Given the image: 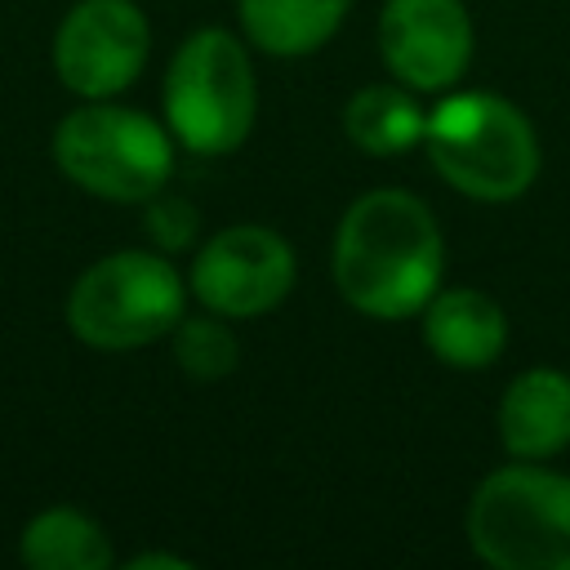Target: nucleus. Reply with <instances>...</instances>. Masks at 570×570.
<instances>
[{
  "instance_id": "1",
  "label": "nucleus",
  "mask_w": 570,
  "mask_h": 570,
  "mask_svg": "<svg viewBox=\"0 0 570 570\" xmlns=\"http://www.w3.org/2000/svg\"><path fill=\"white\" fill-rule=\"evenodd\" d=\"M441 227L419 196L379 187L347 205L334 236V285L356 312L374 321L419 316L441 289Z\"/></svg>"
},
{
  "instance_id": "2",
  "label": "nucleus",
  "mask_w": 570,
  "mask_h": 570,
  "mask_svg": "<svg viewBox=\"0 0 570 570\" xmlns=\"http://www.w3.org/2000/svg\"><path fill=\"white\" fill-rule=\"evenodd\" d=\"M436 174L472 200H517L539 178V134L525 111L499 94L463 89L428 111L423 129Z\"/></svg>"
},
{
  "instance_id": "3",
  "label": "nucleus",
  "mask_w": 570,
  "mask_h": 570,
  "mask_svg": "<svg viewBox=\"0 0 570 570\" xmlns=\"http://www.w3.org/2000/svg\"><path fill=\"white\" fill-rule=\"evenodd\" d=\"M468 543L499 570H570V476L521 459L468 499Z\"/></svg>"
},
{
  "instance_id": "4",
  "label": "nucleus",
  "mask_w": 570,
  "mask_h": 570,
  "mask_svg": "<svg viewBox=\"0 0 570 570\" xmlns=\"http://www.w3.org/2000/svg\"><path fill=\"white\" fill-rule=\"evenodd\" d=\"M187 316V281L165 254L116 249L89 263L67 294V325L98 352L147 347Z\"/></svg>"
},
{
  "instance_id": "5",
  "label": "nucleus",
  "mask_w": 570,
  "mask_h": 570,
  "mask_svg": "<svg viewBox=\"0 0 570 570\" xmlns=\"http://www.w3.org/2000/svg\"><path fill=\"white\" fill-rule=\"evenodd\" d=\"M53 165L89 196L142 205L165 191L174 174V142L151 116L107 98H85V107L67 111L53 129Z\"/></svg>"
},
{
  "instance_id": "6",
  "label": "nucleus",
  "mask_w": 570,
  "mask_h": 570,
  "mask_svg": "<svg viewBox=\"0 0 570 570\" xmlns=\"http://www.w3.org/2000/svg\"><path fill=\"white\" fill-rule=\"evenodd\" d=\"M254 111L258 85L245 45L223 27L191 31L165 71L169 134L200 156H227L249 138Z\"/></svg>"
},
{
  "instance_id": "7",
  "label": "nucleus",
  "mask_w": 570,
  "mask_h": 570,
  "mask_svg": "<svg viewBox=\"0 0 570 570\" xmlns=\"http://www.w3.org/2000/svg\"><path fill=\"white\" fill-rule=\"evenodd\" d=\"M298 263L294 245L258 223H236L214 232L187 272V289L218 316L245 321L272 312L289 289H294Z\"/></svg>"
},
{
  "instance_id": "8",
  "label": "nucleus",
  "mask_w": 570,
  "mask_h": 570,
  "mask_svg": "<svg viewBox=\"0 0 570 570\" xmlns=\"http://www.w3.org/2000/svg\"><path fill=\"white\" fill-rule=\"evenodd\" d=\"M151 27L134 0H76L53 36V71L80 98H116L147 67Z\"/></svg>"
},
{
  "instance_id": "9",
  "label": "nucleus",
  "mask_w": 570,
  "mask_h": 570,
  "mask_svg": "<svg viewBox=\"0 0 570 570\" xmlns=\"http://www.w3.org/2000/svg\"><path fill=\"white\" fill-rule=\"evenodd\" d=\"M379 49L410 89H450L472 62V18L463 0H387Z\"/></svg>"
},
{
  "instance_id": "10",
  "label": "nucleus",
  "mask_w": 570,
  "mask_h": 570,
  "mask_svg": "<svg viewBox=\"0 0 570 570\" xmlns=\"http://www.w3.org/2000/svg\"><path fill=\"white\" fill-rule=\"evenodd\" d=\"M419 316H423V343L450 370H485L499 361L508 343L503 307L472 285L436 289Z\"/></svg>"
},
{
  "instance_id": "11",
  "label": "nucleus",
  "mask_w": 570,
  "mask_h": 570,
  "mask_svg": "<svg viewBox=\"0 0 570 570\" xmlns=\"http://www.w3.org/2000/svg\"><path fill=\"white\" fill-rule=\"evenodd\" d=\"M499 441L512 459H552L570 445V374L525 370L499 401Z\"/></svg>"
},
{
  "instance_id": "12",
  "label": "nucleus",
  "mask_w": 570,
  "mask_h": 570,
  "mask_svg": "<svg viewBox=\"0 0 570 570\" xmlns=\"http://www.w3.org/2000/svg\"><path fill=\"white\" fill-rule=\"evenodd\" d=\"M18 557L31 570H107L111 539L80 508H45L18 534Z\"/></svg>"
},
{
  "instance_id": "13",
  "label": "nucleus",
  "mask_w": 570,
  "mask_h": 570,
  "mask_svg": "<svg viewBox=\"0 0 570 570\" xmlns=\"http://www.w3.org/2000/svg\"><path fill=\"white\" fill-rule=\"evenodd\" d=\"M236 9L245 36L258 49L276 58H303L338 31L347 0H236Z\"/></svg>"
},
{
  "instance_id": "14",
  "label": "nucleus",
  "mask_w": 570,
  "mask_h": 570,
  "mask_svg": "<svg viewBox=\"0 0 570 570\" xmlns=\"http://www.w3.org/2000/svg\"><path fill=\"white\" fill-rule=\"evenodd\" d=\"M343 129L370 156H405L410 147H423L428 111L419 107L414 94H405L396 85H370L347 98Z\"/></svg>"
},
{
  "instance_id": "15",
  "label": "nucleus",
  "mask_w": 570,
  "mask_h": 570,
  "mask_svg": "<svg viewBox=\"0 0 570 570\" xmlns=\"http://www.w3.org/2000/svg\"><path fill=\"white\" fill-rule=\"evenodd\" d=\"M174 361L191 379H223V374L236 370L240 343H236L232 325L218 321V312H209V316H183L174 325Z\"/></svg>"
},
{
  "instance_id": "16",
  "label": "nucleus",
  "mask_w": 570,
  "mask_h": 570,
  "mask_svg": "<svg viewBox=\"0 0 570 570\" xmlns=\"http://www.w3.org/2000/svg\"><path fill=\"white\" fill-rule=\"evenodd\" d=\"M142 205H147L142 227H147V236H151L156 249H187V245L196 240V223H200V218H196L191 200L156 191V196H147Z\"/></svg>"
},
{
  "instance_id": "17",
  "label": "nucleus",
  "mask_w": 570,
  "mask_h": 570,
  "mask_svg": "<svg viewBox=\"0 0 570 570\" xmlns=\"http://www.w3.org/2000/svg\"><path fill=\"white\" fill-rule=\"evenodd\" d=\"M129 570H191V561L174 552H138L129 557Z\"/></svg>"
}]
</instances>
